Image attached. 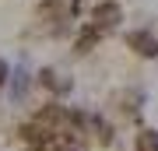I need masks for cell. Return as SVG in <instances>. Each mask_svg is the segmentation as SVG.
<instances>
[{
	"instance_id": "obj_6",
	"label": "cell",
	"mask_w": 158,
	"mask_h": 151,
	"mask_svg": "<svg viewBox=\"0 0 158 151\" xmlns=\"http://www.w3.org/2000/svg\"><path fill=\"white\" fill-rule=\"evenodd\" d=\"M134 151H158V130L155 127H141L134 134Z\"/></svg>"
},
{
	"instance_id": "obj_2",
	"label": "cell",
	"mask_w": 158,
	"mask_h": 151,
	"mask_svg": "<svg viewBox=\"0 0 158 151\" xmlns=\"http://www.w3.org/2000/svg\"><path fill=\"white\" fill-rule=\"evenodd\" d=\"M123 4H119V0H95V4H91V21H95L102 32H116L119 25H123Z\"/></svg>"
},
{
	"instance_id": "obj_3",
	"label": "cell",
	"mask_w": 158,
	"mask_h": 151,
	"mask_svg": "<svg viewBox=\"0 0 158 151\" xmlns=\"http://www.w3.org/2000/svg\"><path fill=\"white\" fill-rule=\"evenodd\" d=\"M35 84H39V88H46L56 102H60L63 95H70V91H74V78L60 74L56 67H39V70H35Z\"/></svg>"
},
{
	"instance_id": "obj_4",
	"label": "cell",
	"mask_w": 158,
	"mask_h": 151,
	"mask_svg": "<svg viewBox=\"0 0 158 151\" xmlns=\"http://www.w3.org/2000/svg\"><path fill=\"white\" fill-rule=\"evenodd\" d=\"M102 35H106V32H102L95 21H81L77 28H74V35H70V39H74V49L85 56V53H91V49H98Z\"/></svg>"
},
{
	"instance_id": "obj_5",
	"label": "cell",
	"mask_w": 158,
	"mask_h": 151,
	"mask_svg": "<svg viewBox=\"0 0 158 151\" xmlns=\"http://www.w3.org/2000/svg\"><path fill=\"white\" fill-rule=\"evenodd\" d=\"M35 84V78H28V70L25 67H18L11 74V84H7V91H11V99L14 102H25V95H28V88Z\"/></svg>"
},
{
	"instance_id": "obj_1",
	"label": "cell",
	"mask_w": 158,
	"mask_h": 151,
	"mask_svg": "<svg viewBox=\"0 0 158 151\" xmlns=\"http://www.w3.org/2000/svg\"><path fill=\"white\" fill-rule=\"evenodd\" d=\"M123 46L134 56H141V60H158V35H155V28H144V25L127 28L123 32Z\"/></svg>"
},
{
	"instance_id": "obj_7",
	"label": "cell",
	"mask_w": 158,
	"mask_h": 151,
	"mask_svg": "<svg viewBox=\"0 0 158 151\" xmlns=\"http://www.w3.org/2000/svg\"><path fill=\"white\" fill-rule=\"evenodd\" d=\"M7 84H11V63L0 60V88H7Z\"/></svg>"
}]
</instances>
